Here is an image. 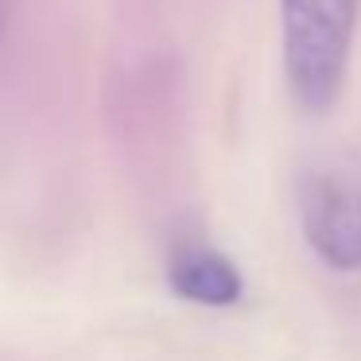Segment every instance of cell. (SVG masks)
I'll use <instances>...</instances> for the list:
<instances>
[{"label":"cell","mask_w":361,"mask_h":361,"mask_svg":"<svg viewBox=\"0 0 361 361\" xmlns=\"http://www.w3.org/2000/svg\"><path fill=\"white\" fill-rule=\"evenodd\" d=\"M299 214L311 249L330 268H361V183L342 171H314L299 187Z\"/></svg>","instance_id":"cell-2"},{"label":"cell","mask_w":361,"mask_h":361,"mask_svg":"<svg viewBox=\"0 0 361 361\" xmlns=\"http://www.w3.org/2000/svg\"><path fill=\"white\" fill-rule=\"evenodd\" d=\"M0 35H4V0H0Z\"/></svg>","instance_id":"cell-4"},{"label":"cell","mask_w":361,"mask_h":361,"mask_svg":"<svg viewBox=\"0 0 361 361\" xmlns=\"http://www.w3.org/2000/svg\"><path fill=\"white\" fill-rule=\"evenodd\" d=\"M171 288L190 303L206 307H229L241 295V276L221 252L206 249V245H187L171 257Z\"/></svg>","instance_id":"cell-3"},{"label":"cell","mask_w":361,"mask_h":361,"mask_svg":"<svg viewBox=\"0 0 361 361\" xmlns=\"http://www.w3.org/2000/svg\"><path fill=\"white\" fill-rule=\"evenodd\" d=\"M361 0H280L283 74L307 113H326L350 71Z\"/></svg>","instance_id":"cell-1"}]
</instances>
